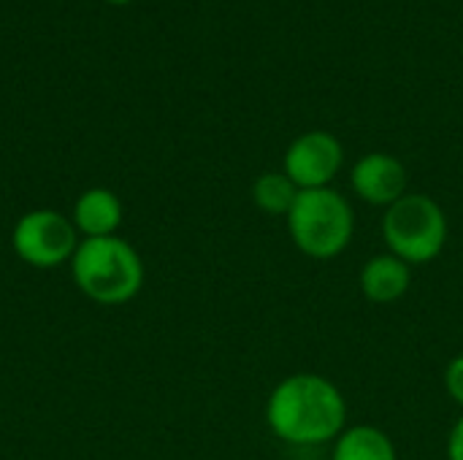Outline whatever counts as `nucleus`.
<instances>
[{
  "mask_svg": "<svg viewBox=\"0 0 463 460\" xmlns=\"http://www.w3.org/2000/svg\"><path fill=\"white\" fill-rule=\"evenodd\" d=\"M266 423L293 447H320L336 442L347 428V401L328 377L298 371L271 390Z\"/></svg>",
  "mask_w": 463,
  "mask_h": 460,
  "instance_id": "nucleus-1",
  "label": "nucleus"
},
{
  "mask_svg": "<svg viewBox=\"0 0 463 460\" xmlns=\"http://www.w3.org/2000/svg\"><path fill=\"white\" fill-rule=\"evenodd\" d=\"M71 274L76 287L95 304L119 306L138 296L144 285V263L138 252L119 236L81 239Z\"/></svg>",
  "mask_w": 463,
  "mask_h": 460,
  "instance_id": "nucleus-2",
  "label": "nucleus"
},
{
  "mask_svg": "<svg viewBox=\"0 0 463 460\" xmlns=\"http://www.w3.org/2000/svg\"><path fill=\"white\" fill-rule=\"evenodd\" d=\"M285 220L293 244L312 260L339 258L355 236V211L334 187L301 190Z\"/></svg>",
  "mask_w": 463,
  "mask_h": 460,
  "instance_id": "nucleus-3",
  "label": "nucleus"
},
{
  "mask_svg": "<svg viewBox=\"0 0 463 460\" xmlns=\"http://www.w3.org/2000/svg\"><path fill=\"white\" fill-rule=\"evenodd\" d=\"M383 239L388 252L410 266L437 260L448 244V214L426 192H407L383 217Z\"/></svg>",
  "mask_w": 463,
  "mask_h": 460,
  "instance_id": "nucleus-4",
  "label": "nucleus"
},
{
  "mask_svg": "<svg viewBox=\"0 0 463 460\" xmlns=\"http://www.w3.org/2000/svg\"><path fill=\"white\" fill-rule=\"evenodd\" d=\"M14 252L33 268H57L73 260L79 249V230L54 209H35L19 217L11 233Z\"/></svg>",
  "mask_w": 463,
  "mask_h": 460,
  "instance_id": "nucleus-5",
  "label": "nucleus"
},
{
  "mask_svg": "<svg viewBox=\"0 0 463 460\" xmlns=\"http://www.w3.org/2000/svg\"><path fill=\"white\" fill-rule=\"evenodd\" d=\"M345 165V149L336 136L326 130H309L298 136L282 160L285 176L298 187V190H320L331 187L334 176Z\"/></svg>",
  "mask_w": 463,
  "mask_h": 460,
  "instance_id": "nucleus-6",
  "label": "nucleus"
},
{
  "mask_svg": "<svg viewBox=\"0 0 463 460\" xmlns=\"http://www.w3.org/2000/svg\"><path fill=\"white\" fill-rule=\"evenodd\" d=\"M350 184L364 203L391 209L407 195V168L388 152H369L353 165Z\"/></svg>",
  "mask_w": 463,
  "mask_h": 460,
  "instance_id": "nucleus-7",
  "label": "nucleus"
},
{
  "mask_svg": "<svg viewBox=\"0 0 463 460\" xmlns=\"http://www.w3.org/2000/svg\"><path fill=\"white\" fill-rule=\"evenodd\" d=\"M412 285V266L402 258L385 252L374 255L361 268V293L369 304L388 306L407 296Z\"/></svg>",
  "mask_w": 463,
  "mask_h": 460,
  "instance_id": "nucleus-8",
  "label": "nucleus"
},
{
  "mask_svg": "<svg viewBox=\"0 0 463 460\" xmlns=\"http://www.w3.org/2000/svg\"><path fill=\"white\" fill-rule=\"evenodd\" d=\"M71 222L84 239L114 236L122 225V201L106 187H92L76 198Z\"/></svg>",
  "mask_w": 463,
  "mask_h": 460,
  "instance_id": "nucleus-9",
  "label": "nucleus"
},
{
  "mask_svg": "<svg viewBox=\"0 0 463 460\" xmlns=\"http://www.w3.org/2000/svg\"><path fill=\"white\" fill-rule=\"evenodd\" d=\"M331 460H399L393 439L377 426H353L334 442Z\"/></svg>",
  "mask_w": 463,
  "mask_h": 460,
  "instance_id": "nucleus-10",
  "label": "nucleus"
},
{
  "mask_svg": "<svg viewBox=\"0 0 463 460\" xmlns=\"http://www.w3.org/2000/svg\"><path fill=\"white\" fill-rule=\"evenodd\" d=\"M298 187L285 176V171H266L255 179L252 184V201L263 214H274V217H288L296 198H298Z\"/></svg>",
  "mask_w": 463,
  "mask_h": 460,
  "instance_id": "nucleus-11",
  "label": "nucleus"
},
{
  "mask_svg": "<svg viewBox=\"0 0 463 460\" xmlns=\"http://www.w3.org/2000/svg\"><path fill=\"white\" fill-rule=\"evenodd\" d=\"M445 388H448L450 399L463 409V352L448 363V369H445Z\"/></svg>",
  "mask_w": 463,
  "mask_h": 460,
  "instance_id": "nucleus-12",
  "label": "nucleus"
},
{
  "mask_svg": "<svg viewBox=\"0 0 463 460\" xmlns=\"http://www.w3.org/2000/svg\"><path fill=\"white\" fill-rule=\"evenodd\" d=\"M448 458L463 460V415L456 420V426L448 437Z\"/></svg>",
  "mask_w": 463,
  "mask_h": 460,
  "instance_id": "nucleus-13",
  "label": "nucleus"
},
{
  "mask_svg": "<svg viewBox=\"0 0 463 460\" xmlns=\"http://www.w3.org/2000/svg\"><path fill=\"white\" fill-rule=\"evenodd\" d=\"M106 3H111V5H125V3H133V0H106Z\"/></svg>",
  "mask_w": 463,
  "mask_h": 460,
  "instance_id": "nucleus-14",
  "label": "nucleus"
}]
</instances>
